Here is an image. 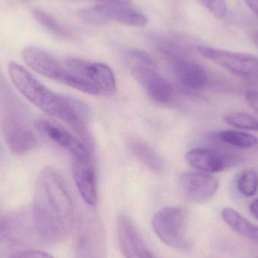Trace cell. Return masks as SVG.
Wrapping results in <instances>:
<instances>
[{
  "mask_svg": "<svg viewBox=\"0 0 258 258\" xmlns=\"http://www.w3.org/2000/svg\"><path fill=\"white\" fill-rule=\"evenodd\" d=\"M74 221V204L63 178L52 168H44L35 187L33 222L36 234L44 242L57 243L68 237Z\"/></svg>",
  "mask_w": 258,
  "mask_h": 258,
  "instance_id": "6da1fadb",
  "label": "cell"
},
{
  "mask_svg": "<svg viewBox=\"0 0 258 258\" xmlns=\"http://www.w3.org/2000/svg\"><path fill=\"white\" fill-rule=\"evenodd\" d=\"M9 74L14 86L32 104L47 114L54 118L57 116L63 103V95L54 93L45 87L16 62L9 63Z\"/></svg>",
  "mask_w": 258,
  "mask_h": 258,
  "instance_id": "7a4b0ae2",
  "label": "cell"
},
{
  "mask_svg": "<svg viewBox=\"0 0 258 258\" xmlns=\"http://www.w3.org/2000/svg\"><path fill=\"white\" fill-rule=\"evenodd\" d=\"M159 49L166 57L174 79L183 89L188 92H197L207 86L209 74L206 70L189 60L180 48L162 43Z\"/></svg>",
  "mask_w": 258,
  "mask_h": 258,
  "instance_id": "3957f363",
  "label": "cell"
},
{
  "mask_svg": "<svg viewBox=\"0 0 258 258\" xmlns=\"http://www.w3.org/2000/svg\"><path fill=\"white\" fill-rule=\"evenodd\" d=\"M153 230L161 241L180 251L189 249L186 231V214L183 209L168 206L158 211L152 220Z\"/></svg>",
  "mask_w": 258,
  "mask_h": 258,
  "instance_id": "277c9868",
  "label": "cell"
},
{
  "mask_svg": "<svg viewBox=\"0 0 258 258\" xmlns=\"http://www.w3.org/2000/svg\"><path fill=\"white\" fill-rule=\"evenodd\" d=\"M22 57L25 63L38 74L77 90L83 89L81 79L73 74L65 63L63 64L45 50L35 46L26 47L23 50Z\"/></svg>",
  "mask_w": 258,
  "mask_h": 258,
  "instance_id": "5b68a950",
  "label": "cell"
},
{
  "mask_svg": "<svg viewBox=\"0 0 258 258\" xmlns=\"http://www.w3.org/2000/svg\"><path fill=\"white\" fill-rule=\"evenodd\" d=\"M197 50L203 57L233 75L245 81L258 83V57L256 56L209 46H199Z\"/></svg>",
  "mask_w": 258,
  "mask_h": 258,
  "instance_id": "8992f818",
  "label": "cell"
},
{
  "mask_svg": "<svg viewBox=\"0 0 258 258\" xmlns=\"http://www.w3.org/2000/svg\"><path fill=\"white\" fill-rule=\"evenodd\" d=\"M80 18L92 24H104L115 21L132 27H142L147 19L142 13L135 10L132 4H97L80 12Z\"/></svg>",
  "mask_w": 258,
  "mask_h": 258,
  "instance_id": "52a82bcc",
  "label": "cell"
},
{
  "mask_svg": "<svg viewBox=\"0 0 258 258\" xmlns=\"http://www.w3.org/2000/svg\"><path fill=\"white\" fill-rule=\"evenodd\" d=\"M64 63L71 72L92 85L100 95H111L116 92L114 74L104 63L78 58L67 59Z\"/></svg>",
  "mask_w": 258,
  "mask_h": 258,
  "instance_id": "ba28073f",
  "label": "cell"
},
{
  "mask_svg": "<svg viewBox=\"0 0 258 258\" xmlns=\"http://www.w3.org/2000/svg\"><path fill=\"white\" fill-rule=\"evenodd\" d=\"M21 214H12L0 222V256L12 258L20 252L34 229Z\"/></svg>",
  "mask_w": 258,
  "mask_h": 258,
  "instance_id": "9c48e42d",
  "label": "cell"
},
{
  "mask_svg": "<svg viewBox=\"0 0 258 258\" xmlns=\"http://www.w3.org/2000/svg\"><path fill=\"white\" fill-rule=\"evenodd\" d=\"M2 130L8 145L16 153H25L37 145V139L25 116H3Z\"/></svg>",
  "mask_w": 258,
  "mask_h": 258,
  "instance_id": "30bf717a",
  "label": "cell"
},
{
  "mask_svg": "<svg viewBox=\"0 0 258 258\" xmlns=\"http://www.w3.org/2000/svg\"><path fill=\"white\" fill-rule=\"evenodd\" d=\"M117 236L125 258H158L149 249L133 221L127 215L118 217Z\"/></svg>",
  "mask_w": 258,
  "mask_h": 258,
  "instance_id": "8fae6325",
  "label": "cell"
},
{
  "mask_svg": "<svg viewBox=\"0 0 258 258\" xmlns=\"http://www.w3.org/2000/svg\"><path fill=\"white\" fill-rule=\"evenodd\" d=\"M131 73L155 102L168 104L174 100V88L168 80L158 74L157 69L132 68Z\"/></svg>",
  "mask_w": 258,
  "mask_h": 258,
  "instance_id": "7c38bea8",
  "label": "cell"
},
{
  "mask_svg": "<svg viewBox=\"0 0 258 258\" xmlns=\"http://www.w3.org/2000/svg\"><path fill=\"white\" fill-rule=\"evenodd\" d=\"M34 125L39 133L51 142L69 151L73 158L83 159L91 157V151L89 148L66 129L45 119H38Z\"/></svg>",
  "mask_w": 258,
  "mask_h": 258,
  "instance_id": "4fadbf2b",
  "label": "cell"
},
{
  "mask_svg": "<svg viewBox=\"0 0 258 258\" xmlns=\"http://www.w3.org/2000/svg\"><path fill=\"white\" fill-rule=\"evenodd\" d=\"M180 186L189 200L203 203L216 194L218 181L213 176L204 173L186 172L180 176Z\"/></svg>",
  "mask_w": 258,
  "mask_h": 258,
  "instance_id": "5bb4252c",
  "label": "cell"
},
{
  "mask_svg": "<svg viewBox=\"0 0 258 258\" xmlns=\"http://www.w3.org/2000/svg\"><path fill=\"white\" fill-rule=\"evenodd\" d=\"M186 159L192 168L206 173H217L236 162V158L213 149L195 148L186 153Z\"/></svg>",
  "mask_w": 258,
  "mask_h": 258,
  "instance_id": "9a60e30c",
  "label": "cell"
},
{
  "mask_svg": "<svg viewBox=\"0 0 258 258\" xmlns=\"http://www.w3.org/2000/svg\"><path fill=\"white\" fill-rule=\"evenodd\" d=\"M73 174L79 192L85 203L95 206L98 201L96 177L90 158H74Z\"/></svg>",
  "mask_w": 258,
  "mask_h": 258,
  "instance_id": "2e32d148",
  "label": "cell"
},
{
  "mask_svg": "<svg viewBox=\"0 0 258 258\" xmlns=\"http://www.w3.org/2000/svg\"><path fill=\"white\" fill-rule=\"evenodd\" d=\"M98 223L86 224L79 239V258H103V236Z\"/></svg>",
  "mask_w": 258,
  "mask_h": 258,
  "instance_id": "e0dca14e",
  "label": "cell"
},
{
  "mask_svg": "<svg viewBox=\"0 0 258 258\" xmlns=\"http://www.w3.org/2000/svg\"><path fill=\"white\" fill-rule=\"evenodd\" d=\"M221 216L226 224L236 233L258 242V226L251 224L239 212L232 208H224L221 212Z\"/></svg>",
  "mask_w": 258,
  "mask_h": 258,
  "instance_id": "ac0fdd59",
  "label": "cell"
},
{
  "mask_svg": "<svg viewBox=\"0 0 258 258\" xmlns=\"http://www.w3.org/2000/svg\"><path fill=\"white\" fill-rule=\"evenodd\" d=\"M129 147L132 153L152 171L156 172L164 171V161L148 144L143 141L133 140L129 143Z\"/></svg>",
  "mask_w": 258,
  "mask_h": 258,
  "instance_id": "d6986e66",
  "label": "cell"
},
{
  "mask_svg": "<svg viewBox=\"0 0 258 258\" xmlns=\"http://www.w3.org/2000/svg\"><path fill=\"white\" fill-rule=\"evenodd\" d=\"M216 138L220 141L239 148H250L257 145V138L251 134L236 130H226L218 132Z\"/></svg>",
  "mask_w": 258,
  "mask_h": 258,
  "instance_id": "ffe728a7",
  "label": "cell"
},
{
  "mask_svg": "<svg viewBox=\"0 0 258 258\" xmlns=\"http://www.w3.org/2000/svg\"><path fill=\"white\" fill-rule=\"evenodd\" d=\"M33 15L36 21L51 34L59 38H69L70 32L49 14L41 10H35Z\"/></svg>",
  "mask_w": 258,
  "mask_h": 258,
  "instance_id": "44dd1931",
  "label": "cell"
},
{
  "mask_svg": "<svg viewBox=\"0 0 258 258\" xmlns=\"http://www.w3.org/2000/svg\"><path fill=\"white\" fill-rule=\"evenodd\" d=\"M224 121L228 125L236 128L245 130H258V119L245 113H231L226 115Z\"/></svg>",
  "mask_w": 258,
  "mask_h": 258,
  "instance_id": "7402d4cb",
  "label": "cell"
},
{
  "mask_svg": "<svg viewBox=\"0 0 258 258\" xmlns=\"http://www.w3.org/2000/svg\"><path fill=\"white\" fill-rule=\"evenodd\" d=\"M238 189L245 197H252L258 189V174L255 171H243L237 180Z\"/></svg>",
  "mask_w": 258,
  "mask_h": 258,
  "instance_id": "603a6c76",
  "label": "cell"
},
{
  "mask_svg": "<svg viewBox=\"0 0 258 258\" xmlns=\"http://www.w3.org/2000/svg\"><path fill=\"white\" fill-rule=\"evenodd\" d=\"M127 59L131 68H149L157 69L158 67L154 59L145 51L141 50H131L127 54Z\"/></svg>",
  "mask_w": 258,
  "mask_h": 258,
  "instance_id": "cb8c5ba5",
  "label": "cell"
},
{
  "mask_svg": "<svg viewBox=\"0 0 258 258\" xmlns=\"http://www.w3.org/2000/svg\"><path fill=\"white\" fill-rule=\"evenodd\" d=\"M215 18H225L227 14V3L226 0H197Z\"/></svg>",
  "mask_w": 258,
  "mask_h": 258,
  "instance_id": "d4e9b609",
  "label": "cell"
},
{
  "mask_svg": "<svg viewBox=\"0 0 258 258\" xmlns=\"http://www.w3.org/2000/svg\"><path fill=\"white\" fill-rule=\"evenodd\" d=\"M12 258H54L48 253L38 250H24Z\"/></svg>",
  "mask_w": 258,
  "mask_h": 258,
  "instance_id": "484cf974",
  "label": "cell"
},
{
  "mask_svg": "<svg viewBox=\"0 0 258 258\" xmlns=\"http://www.w3.org/2000/svg\"><path fill=\"white\" fill-rule=\"evenodd\" d=\"M246 101L250 107L257 112L258 113V92L257 91L253 90L248 94L246 97Z\"/></svg>",
  "mask_w": 258,
  "mask_h": 258,
  "instance_id": "4316f807",
  "label": "cell"
},
{
  "mask_svg": "<svg viewBox=\"0 0 258 258\" xmlns=\"http://www.w3.org/2000/svg\"><path fill=\"white\" fill-rule=\"evenodd\" d=\"M245 2L251 12L258 18V0H245Z\"/></svg>",
  "mask_w": 258,
  "mask_h": 258,
  "instance_id": "83f0119b",
  "label": "cell"
},
{
  "mask_svg": "<svg viewBox=\"0 0 258 258\" xmlns=\"http://www.w3.org/2000/svg\"><path fill=\"white\" fill-rule=\"evenodd\" d=\"M98 4H132L131 0H97Z\"/></svg>",
  "mask_w": 258,
  "mask_h": 258,
  "instance_id": "f1b7e54d",
  "label": "cell"
},
{
  "mask_svg": "<svg viewBox=\"0 0 258 258\" xmlns=\"http://www.w3.org/2000/svg\"><path fill=\"white\" fill-rule=\"evenodd\" d=\"M250 212L251 215L258 221V198L251 202L250 205Z\"/></svg>",
  "mask_w": 258,
  "mask_h": 258,
  "instance_id": "f546056e",
  "label": "cell"
}]
</instances>
